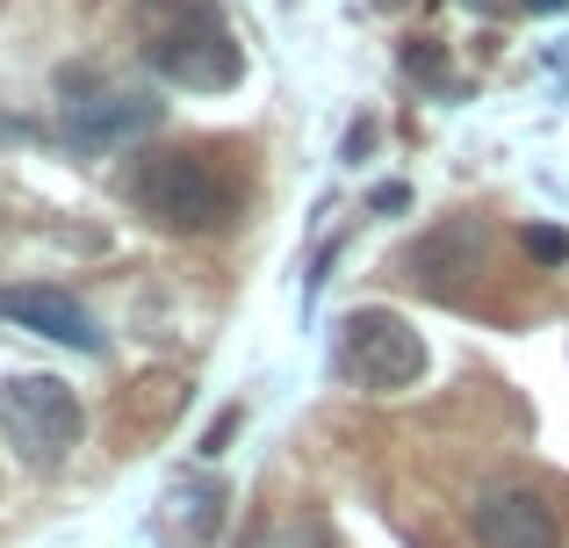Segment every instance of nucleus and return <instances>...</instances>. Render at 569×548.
Segmentation results:
<instances>
[{"mask_svg": "<svg viewBox=\"0 0 569 548\" xmlns=\"http://www.w3.org/2000/svg\"><path fill=\"white\" fill-rule=\"evenodd\" d=\"M130 22H138L144 66L188 94H223L246 80V51H238L217 0H138Z\"/></svg>", "mask_w": 569, "mask_h": 548, "instance_id": "1", "label": "nucleus"}, {"mask_svg": "<svg viewBox=\"0 0 569 548\" xmlns=\"http://www.w3.org/2000/svg\"><path fill=\"white\" fill-rule=\"evenodd\" d=\"M123 196L138 202L159 231H173V239H202V231H223L238 217V188L223 181L202 152H144L138 167H130Z\"/></svg>", "mask_w": 569, "mask_h": 548, "instance_id": "2", "label": "nucleus"}, {"mask_svg": "<svg viewBox=\"0 0 569 548\" xmlns=\"http://www.w3.org/2000/svg\"><path fill=\"white\" fill-rule=\"evenodd\" d=\"M159 130V101L138 87H116L94 66H66L58 72V138L72 152H116V145Z\"/></svg>", "mask_w": 569, "mask_h": 548, "instance_id": "3", "label": "nucleus"}, {"mask_svg": "<svg viewBox=\"0 0 569 548\" xmlns=\"http://www.w3.org/2000/svg\"><path fill=\"white\" fill-rule=\"evenodd\" d=\"M80 397L58 376H8L0 382V440L22 469H58L80 448Z\"/></svg>", "mask_w": 569, "mask_h": 548, "instance_id": "4", "label": "nucleus"}, {"mask_svg": "<svg viewBox=\"0 0 569 548\" xmlns=\"http://www.w3.org/2000/svg\"><path fill=\"white\" fill-rule=\"evenodd\" d=\"M332 368L353 382V390H411L426 376V339L397 318V310H353L339 325Z\"/></svg>", "mask_w": 569, "mask_h": 548, "instance_id": "5", "label": "nucleus"}, {"mask_svg": "<svg viewBox=\"0 0 569 548\" xmlns=\"http://www.w3.org/2000/svg\"><path fill=\"white\" fill-rule=\"evenodd\" d=\"M0 318L37 332V339H58V347H72V353H101V325L87 318V303L66 296V289H51V281H8V289H0Z\"/></svg>", "mask_w": 569, "mask_h": 548, "instance_id": "6", "label": "nucleus"}, {"mask_svg": "<svg viewBox=\"0 0 569 548\" xmlns=\"http://www.w3.org/2000/svg\"><path fill=\"white\" fill-rule=\"evenodd\" d=\"M469 527H476V541H483V548H556L562 541L556 506H548L541 491H519V484H498V491L476 498Z\"/></svg>", "mask_w": 569, "mask_h": 548, "instance_id": "7", "label": "nucleus"}, {"mask_svg": "<svg viewBox=\"0 0 569 548\" xmlns=\"http://www.w3.org/2000/svg\"><path fill=\"white\" fill-rule=\"evenodd\" d=\"M476 268H483V225H476V217H455V225H440L432 239H418V253H411V275L426 281V289L469 281Z\"/></svg>", "mask_w": 569, "mask_h": 548, "instance_id": "8", "label": "nucleus"}, {"mask_svg": "<svg viewBox=\"0 0 569 548\" xmlns=\"http://www.w3.org/2000/svg\"><path fill=\"white\" fill-rule=\"evenodd\" d=\"M238 548H332L318 520H289V527H260V535H246Z\"/></svg>", "mask_w": 569, "mask_h": 548, "instance_id": "9", "label": "nucleus"}, {"mask_svg": "<svg viewBox=\"0 0 569 548\" xmlns=\"http://www.w3.org/2000/svg\"><path fill=\"white\" fill-rule=\"evenodd\" d=\"M519 246H527L541 268H562V260H569V231H556V225H527V231H519Z\"/></svg>", "mask_w": 569, "mask_h": 548, "instance_id": "10", "label": "nucleus"}, {"mask_svg": "<svg viewBox=\"0 0 569 548\" xmlns=\"http://www.w3.org/2000/svg\"><path fill=\"white\" fill-rule=\"evenodd\" d=\"M403 72H411V80H432V87H440V80H447V58L432 51V43H403Z\"/></svg>", "mask_w": 569, "mask_h": 548, "instance_id": "11", "label": "nucleus"}, {"mask_svg": "<svg viewBox=\"0 0 569 548\" xmlns=\"http://www.w3.org/2000/svg\"><path fill=\"white\" fill-rule=\"evenodd\" d=\"M403 202H411V188H403V181H389V188H376V196H368V210H403Z\"/></svg>", "mask_w": 569, "mask_h": 548, "instance_id": "12", "label": "nucleus"}, {"mask_svg": "<svg viewBox=\"0 0 569 548\" xmlns=\"http://www.w3.org/2000/svg\"><path fill=\"white\" fill-rule=\"evenodd\" d=\"M368 145H376V123H353V130H347V159H361Z\"/></svg>", "mask_w": 569, "mask_h": 548, "instance_id": "13", "label": "nucleus"}, {"mask_svg": "<svg viewBox=\"0 0 569 548\" xmlns=\"http://www.w3.org/2000/svg\"><path fill=\"white\" fill-rule=\"evenodd\" d=\"M527 8H533V14H556V8H569V0H527Z\"/></svg>", "mask_w": 569, "mask_h": 548, "instance_id": "14", "label": "nucleus"}]
</instances>
